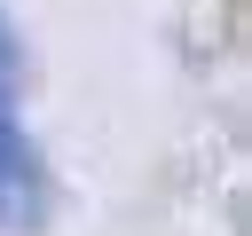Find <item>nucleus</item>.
<instances>
[{"instance_id": "f257e3e1", "label": "nucleus", "mask_w": 252, "mask_h": 236, "mask_svg": "<svg viewBox=\"0 0 252 236\" xmlns=\"http://www.w3.org/2000/svg\"><path fill=\"white\" fill-rule=\"evenodd\" d=\"M39 220H47V165L24 134V118H16V94L0 87V228L32 236Z\"/></svg>"}]
</instances>
